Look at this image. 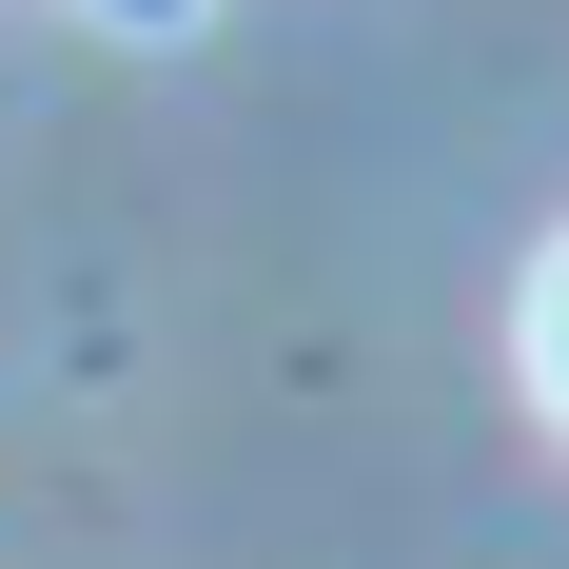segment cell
I'll return each instance as SVG.
<instances>
[{"instance_id":"1","label":"cell","mask_w":569,"mask_h":569,"mask_svg":"<svg viewBox=\"0 0 569 569\" xmlns=\"http://www.w3.org/2000/svg\"><path fill=\"white\" fill-rule=\"evenodd\" d=\"M511 373H530V412L569 432V217H550V256L511 276Z\"/></svg>"},{"instance_id":"2","label":"cell","mask_w":569,"mask_h":569,"mask_svg":"<svg viewBox=\"0 0 569 569\" xmlns=\"http://www.w3.org/2000/svg\"><path fill=\"white\" fill-rule=\"evenodd\" d=\"M79 20H118V40H177V20H197V0H79Z\"/></svg>"}]
</instances>
